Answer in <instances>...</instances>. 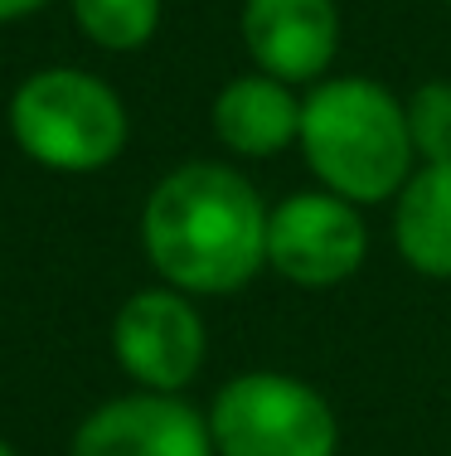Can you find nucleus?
Listing matches in <instances>:
<instances>
[{
    "mask_svg": "<svg viewBox=\"0 0 451 456\" xmlns=\"http://www.w3.org/2000/svg\"><path fill=\"white\" fill-rule=\"evenodd\" d=\"M141 248L165 287L229 297L267 267V204L243 170L189 160L146 194Z\"/></svg>",
    "mask_w": 451,
    "mask_h": 456,
    "instance_id": "f257e3e1",
    "label": "nucleus"
},
{
    "mask_svg": "<svg viewBox=\"0 0 451 456\" xmlns=\"http://www.w3.org/2000/svg\"><path fill=\"white\" fill-rule=\"evenodd\" d=\"M301 151L310 175L350 204L399 200L413 175L407 112L374 78H330L301 102Z\"/></svg>",
    "mask_w": 451,
    "mask_h": 456,
    "instance_id": "f03ea898",
    "label": "nucleus"
},
{
    "mask_svg": "<svg viewBox=\"0 0 451 456\" xmlns=\"http://www.w3.org/2000/svg\"><path fill=\"white\" fill-rule=\"evenodd\" d=\"M126 107L83 69H39L10 97V136L35 166L93 175L126 151Z\"/></svg>",
    "mask_w": 451,
    "mask_h": 456,
    "instance_id": "7ed1b4c3",
    "label": "nucleus"
},
{
    "mask_svg": "<svg viewBox=\"0 0 451 456\" xmlns=\"http://www.w3.org/2000/svg\"><path fill=\"white\" fill-rule=\"evenodd\" d=\"M209 437L219 456H335L340 422L306 379L253 369L219 388Z\"/></svg>",
    "mask_w": 451,
    "mask_h": 456,
    "instance_id": "20e7f679",
    "label": "nucleus"
},
{
    "mask_svg": "<svg viewBox=\"0 0 451 456\" xmlns=\"http://www.w3.org/2000/svg\"><path fill=\"white\" fill-rule=\"evenodd\" d=\"M369 257L359 209L330 190H306L267 214V267L296 287H340Z\"/></svg>",
    "mask_w": 451,
    "mask_h": 456,
    "instance_id": "39448f33",
    "label": "nucleus"
},
{
    "mask_svg": "<svg viewBox=\"0 0 451 456\" xmlns=\"http://www.w3.org/2000/svg\"><path fill=\"white\" fill-rule=\"evenodd\" d=\"M204 321L189 306L185 291L175 287H150L122 301L112 321V350L126 379L146 394H180L204 364Z\"/></svg>",
    "mask_w": 451,
    "mask_h": 456,
    "instance_id": "423d86ee",
    "label": "nucleus"
},
{
    "mask_svg": "<svg viewBox=\"0 0 451 456\" xmlns=\"http://www.w3.org/2000/svg\"><path fill=\"white\" fill-rule=\"evenodd\" d=\"M68 456H219L209 418L180 394H126L93 408L73 432Z\"/></svg>",
    "mask_w": 451,
    "mask_h": 456,
    "instance_id": "0eeeda50",
    "label": "nucleus"
},
{
    "mask_svg": "<svg viewBox=\"0 0 451 456\" xmlns=\"http://www.w3.org/2000/svg\"><path fill=\"white\" fill-rule=\"evenodd\" d=\"M238 29L257 73L282 83H316L340 49L335 0H243Z\"/></svg>",
    "mask_w": 451,
    "mask_h": 456,
    "instance_id": "6e6552de",
    "label": "nucleus"
},
{
    "mask_svg": "<svg viewBox=\"0 0 451 456\" xmlns=\"http://www.w3.org/2000/svg\"><path fill=\"white\" fill-rule=\"evenodd\" d=\"M213 132L233 156H248V160L282 156L301 136V102L292 83L272 78V73L233 78L213 97Z\"/></svg>",
    "mask_w": 451,
    "mask_h": 456,
    "instance_id": "1a4fd4ad",
    "label": "nucleus"
},
{
    "mask_svg": "<svg viewBox=\"0 0 451 456\" xmlns=\"http://www.w3.org/2000/svg\"><path fill=\"white\" fill-rule=\"evenodd\" d=\"M399 257L423 277H451V160L413 170L393 204Z\"/></svg>",
    "mask_w": 451,
    "mask_h": 456,
    "instance_id": "9d476101",
    "label": "nucleus"
},
{
    "mask_svg": "<svg viewBox=\"0 0 451 456\" xmlns=\"http://www.w3.org/2000/svg\"><path fill=\"white\" fill-rule=\"evenodd\" d=\"M68 5L83 35L112 53L141 49L160 29V0H68Z\"/></svg>",
    "mask_w": 451,
    "mask_h": 456,
    "instance_id": "9b49d317",
    "label": "nucleus"
},
{
    "mask_svg": "<svg viewBox=\"0 0 451 456\" xmlns=\"http://www.w3.org/2000/svg\"><path fill=\"white\" fill-rule=\"evenodd\" d=\"M407 112V136L413 151L432 166V160H451V83L432 78L423 83L413 97L403 102Z\"/></svg>",
    "mask_w": 451,
    "mask_h": 456,
    "instance_id": "f8f14e48",
    "label": "nucleus"
},
{
    "mask_svg": "<svg viewBox=\"0 0 451 456\" xmlns=\"http://www.w3.org/2000/svg\"><path fill=\"white\" fill-rule=\"evenodd\" d=\"M53 5V0H0V25H10V20H25L35 15V10Z\"/></svg>",
    "mask_w": 451,
    "mask_h": 456,
    "instance_id": "ddd939ff",
    "label": "nucleus"
},
{
    "mask_svg": "<svg viewBox=\"0 0 451 456\" xmlns=\"http://www.w3.org/2000/svg\"><path fill=\"white\" fill-rule=\"evenodd\" d=\"M0 456H15V447H10V442H5V437H0Z\"/></svg>",
    "mask_w": 451,
    "mask_h": 456,
    "instance_id": "4468645a",
    "label": "nucleus"
}]
</instances>
